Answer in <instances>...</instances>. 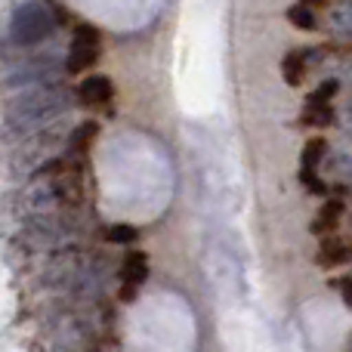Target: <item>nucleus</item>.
Listing matches in <instances>:
<instances>
[{"instance_id":"obj_2","label":"nucleus","mask_w":352,"mask_h":352,"mask_svg":"<svg viewBox=\"0 0 352 352\" xmlns=\"http://www.w3.org/2000/svg\"><path fill=\"white\" fill-rule=\"evenodd\" d=\"M56 28V19L43 0H25L12 10L10 19V41L19 47H34V43L47 41Z\"/></svg>"},{"instance_id":"obj_8","label":"nucleus","mask_w":352,"mask_h":352,"mask_svg":"<svg viewBox=\"0 0 352 352\" xmlns=\"http://www.w3.org/2000/svg\"><path fill=\"white\" fill-rule=\"evenodd\" d=\"M324 155H328V142L322 136L309 140L303 146V155H300V173H318V167L324 164Z\"/></svg>"},{"instance_id":"obj_13","label":"nucleus","mask_w":352,"mask_h":352,"mask_svg":"<svg viewBox=\"0 0 352 352\" xmlns=\"http://www.w3.org/2000/svg\"><path fill=\"white\" fill-rule=\"evenodd\" d=\"M337 111L331 109V105H306V124H312V127H328V124L337 121Z\"/></svg>"},{"instance_id":"obj_17","label":"nucleus","mask_w":352,"mask_h":352,"mask_svg":"<svg viewBox=\"0 0 352 352\" xmlns=\"http://www.w3.org/2000/svg\"><path fill=\"white\" fill-rule=\"evenodd\" d=\"M337 124H340V130L346 136H352V96L346 99V102L340 105V111H337Z\"/></svg>"},{"instance_id":"obj_6","label":"nucleus","mask_w":352,"mask_h":352,"mask_svg":"<svg viewBox=\"0 0 352 352\" xmlns=\"http://www.w3.org/2000/svg\"><path fill=\"white\" fill-rule=\"evenodd\" d=\"M309 72V50H291V53L281 59V78L291 87H300Z\"/></svg>"},{"instance_id":"obj_1","label":"nucleus","mask_w":352,"mask_h":352,"mask_svg":"<svg viewBox=\"0 0 352 352\" xmlns=\"http://www.w3.org/2000/svg\"><path fill=\"white\" fill-rule=\"evenodd\" d=\"M72 90L62 84L28 87L25 93H19L6 102V124L16 130H37L43 124L56 121L59 115H65L72 109Z\"/></svg>"},{"instance_id":"obj_20","label":"nucleus","mask_w":352,"mask_h":352,"mask_svg":"<svg viewBox=\"0 0 352 352\" xmlns=\"http://www.w3.org/2000/svg\"><path fill=\"white\" fill-rule=\"evenodd\" d=\"M331 3V0H303V6H309V10H316V6H324Z\"/></svg>"},{"instance_id":"obj_12","label":"nucleus","mask_w":352,"mask_h":352,"mask_svg":"<svg viewBox=\"0 0 352 352\" xmlns=\"http://www.w3.org/2000/svg\"><path fill=\"white\" fill-rule=\"evenodd\" d=\"M287 22L294 25V28H300V31H316L318 28V19H316V10H309V6H303V3H294V6H287Z\"/></svg>"},{"instance_id":"obj_7","label":"nucleus","mask_w":352,"mask_h":352,"mask_svg":"<svg viewBox=\"0 0 352 352\" xmlns=\"http://www.w3.org/2000/svg\"><path fill=\"white\" fill-rule=\"evenodd\" d=\"M352 260V244H343L340 238H328L318 248V266H343Z\"/></svg>"},{"instance_id":"obj_9","label":"nucleus","mask_w":352,"mask_h":352,"mask_svg":"<svg viewBox=\"0 0 352 352\" xmlns=\"http://www.w3.org/2000/svg\"><path fill=\"white\" fill-rule=\"evenodd\" d=\"M96 133H99V127L93 121H84V124H78V127L68 133V148H72L74 155H84V152H90V146H93V140H96Z\"/></svg>"},{"instance_id":"obj_4","label":"nucleus","mask_w":352,"mask_h":352,"mask_svg":"<svg viewBox=\"0 0 352 352\" xmlns=\"http://www.w3.org/2000/svg\"><path fill=\"white\" fill-rule=\"evenodd\" d=\"M121 278H124V300L133 297V287H140L148 278V256L146 254H127L121 266Z\"/></svg>"},{"instance_id":"obj_16","label":"nucleus","mask_w":352,"mask_h":352,"mask_svg":"<svg viewBox=\"0 0 352 352\" xmlns=\"http://www.w3.org/2000/svg\"><path fill=\"white\" fill-rule=\"evenodd\" d=\"M300 182H303V186L309 188L312 195H328V188H331L318 173H300Z\"/></svg>"},{"instance_id":"obj_14","label":"nucleus","mask_w":352,"mask_h":352,"mask_svg":"<svg viewBox=\"0 0 352 352\" xmlns=\"http://www.w3.org/2000/svg\"><path fill=\"white\" fill-rule=\"evenodd\" d=\"M337 90H340V80H337V78L324 80V84L318 87V90L312 93L309 99H306V105H331V99L337 96Z\"/></svg>"},{"instance_id":"obj_15","label":"nucleus","mask_w":352,"mask_h":352,"mask_svg":"<svg viewBox=\"0 0 352 352\" xmlns=\"http://www.w3.org/2000/svg\"><path fill=\"white\" fill-rule=\"evenodd\" d=\"M136 238H140V232H136L133 226H127V223H115L109 229V241H115V244H133Z\"/></svg>"},{"instance_id":"obj_11","label":"nucleus","mask_w":352,"mask_h":352,"mask_svg":"<svg viewBox=\"0 0 352 352\" xmlns=\"http://www.w3.org/2000/svg\"><path fill=\"white\" fill-rule=\"evenodd\" d=\"M328 22L340 37H349L352 41V0H337Z\"/></svg>"},{"instance_id":"obj_18","label":"nucleus","mask_w":352,"mask_h":352,"mask_svg":"<svg viewBox=\"0 0 352 352\" xmlns=\"http://www.w3.org/2000/svg\"><path fill=\"white\" fill-rule=\"evenodd\" d=\"M337 80L340 84H346V87H352V59H343V62H337Z\"/></svg>"},{"instance_id":"obj_5","label":"nucleus","mask_w":352,"mask_h":352,"mask_svg":"<svg viewBox=\"0 0 352 352\" xmlns=\"http://www.w3.org/2000/svg\"><path fill=\"white\" fill-rule=\"evenodd\" d=\"M96 59H99V43L78 41V37H74L72 47H68V59H65V65H68V72H84V68L96 65Z\"/></svg>"},{"instance_id":"obj_3","label":"nucleus","mask_w":352,"mask_h":352,"mask_svg":"<svg viewBox=\"0 0 352 352\" xmlns=\"http://www.w3.org/2000/svg\"><path fill=\"white\" fill-rule=\"evenodd\" d=\"M111 96H115V84H111V78H105V74H90V78H84L78 87V99L84 105H90V109L109 105Z\"/></svg>"},{"instance_id":"obj_10","label":"nucleus","mask_w":352,"mask_h":352,"mask_svg":"<svg viewBox=\"0 0 352 352\" xmlns=\"http://www.w3.org/2000/svg\"><path fill=\"white\" fill-rule=\"evenodd\" d=\"M340 217H343V201H340V198H331L328 204L322 207V213H318V219H316V223H312V232H316V235H324V232L337 229V223H340Z\"/></svg>"},{"instance_id":"obj_19","label":"nucleus","mask_w":352,"mask_h":352,"mask_svg":"<svg viewBox=\"0 0 352 352\" xmlns=\"http://www.w3.org/2000/svg\"><path fill=\"white\" fill-rule=\"evenodd\" d=\"M337 291H340V297H343V303H346L349 306V309H352V278H340V281H337Z\"/></svg>"}]
</instances>
